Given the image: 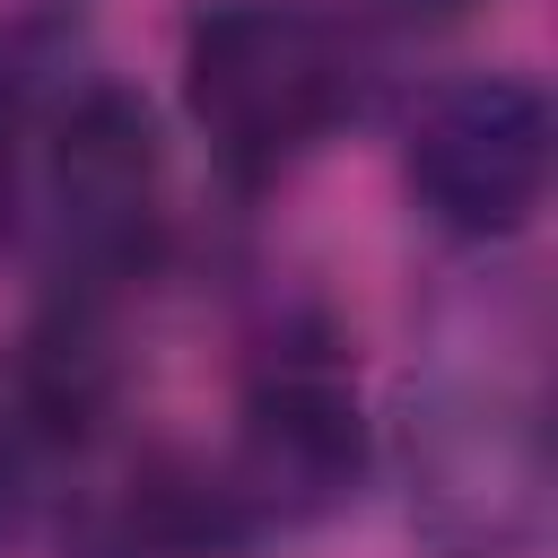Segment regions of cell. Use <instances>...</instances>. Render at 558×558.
Wrapping results in <instances>:
<instances>
[{
    "label": "cell",
    "instance_id": "6da1fadb",
    "mask_svg": "<svg viewBox=\"0 0 558 558\" xmlns=\"http://www.w3.org/2000/svg\"><path fill=\"white\" fill-rule=\"evenodd\" d=\"M401 514L427 558H532L549 541V392L532 340L488 323V349H436L392 418Z\"/></svg>",
    "mask_w": 558,
    "mask_h": 558
},
{
    "label": "cell",
    "instance_id": "7a4b0ae2",
    "mask_svg": "<svg viewBox=\"0 0 558 558\" xmlns=\"http://www.w3.org/2000/svg\"><path fill=\"white\" fill-rule=\"evenodd\" d=\"M366 61L314 0H209L183 26V113L235 192L296 174L349 113Z\"/></svg>",
    "mask_w": 558,
    "mask_h": 558
},
{
    "label": "cell",
    "instance_id": "3957f363",
    "mask_svg": "<svg viewBox=\"0 0 558 558\" xmlns=\"http://www.w3.org/2000/svg\"><path fill=\"white\" fill-rule=\"evenodd\" d=\"M17 209L44 235L52 296L78 305H122L131 279H148L166 244V131L157 105L105 70L61 78L52 105L35 113Z\"/></svg>",
    "mask_w": 558,
    "mask_h": 558
},
{
    "label": "cell",
    "instance_id": "277c9868",
    "mask_svg": "<svg viewBox=\"0 0 558 558\" xmlns=\"http://www.w3.org/2000/svg\"><path fill=\"white\" fill-rule=\"evenodd\" d=\"M366 462H375V436H366L349 340L323 314H279L244 357L235 436H227V453H209L235 541L253 549L270 532H305V523L340 514L357 497Z\"/></svg>",
    "mask_w": 558,
    "mask_h": 558
},
{
    "label": "cell",
    "instance_id": "5b68a950",
    "mask_svg": "<svg viewBox=\"0 0 558 558\" xmlns=\"http://www.w3.org/2000/svg\"><path fill=\"white\" fill-rule=\"evenodd\" d=\"M558 113L523 70H462L436 78L401 131V183L418 218L453 244H514L549 201Z\"/></svg>",
    "mask_w": 558,
    "mask_h": 558
},
{
    "label": "cell",
    "instance_id": "8992f818",
    "mask_svg": "<svg viewBox=\"0 0 558 558\" xmlns=\"http://www.w3.org/2000/svg\"><path fill=\"white\" fill-rule=\"evenodd\" d=\"M78 427L35 392V375L9 357L0 366V549H26L61 497H70V462H78Z\"/></svg>",
    "mask_w": 558,
    "mask_h": 558
},
{
    "label": "cell",
    "instance_id": "52a82bcc",
    "mask_svg": "<svg viewBox=\"0 0 558 558\" xmlns=\"http://www.w3.org/2000/svg\"><path fill=\"white\" fill-rule=\"evenodd\" d=\"M375 9H392V17H453V9H471V0H375Z\"/></svg>",
    "mask_w": 558,
    "mask_h": 558
}]
</instances>
